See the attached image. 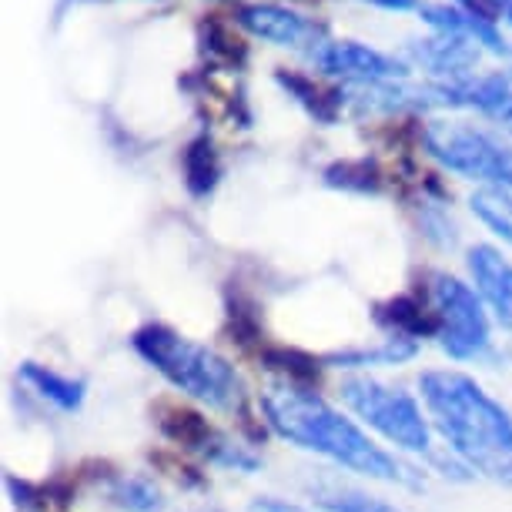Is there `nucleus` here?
I'll list each match as a JSON object with an SVG mask.
<instances>
[{
    "instance_id": "6ab92c4d",
    "label": "nucleus",
    "mask_w": 512,
    "mask_h": 512,
    "mask_svg": "<svg viewBox=\"0 0 512 512\" xmlns=\"http://www.w3.org/2000/svg\"><path fill=\"white\" fill-rule=\"evenodd\" d=\"M275 77H278V84H282V88L292 94V98L302 104V108L312 114L315 121L332 124L338 118V108H342V101L322 94L312 81H308V77H302V74H285V71H278Z\"/></svg>"
},
{
    "instance_id": "393cba45",
    "label": "nucleus",
    "mask_w": 512,
    "mask_h": 512,
    "mask_svg": "<svg viewBox=\"0 0 512 512\" xmlns=\"http://www.w3.org/2000/svg\"><path fill=\"white\" fill-rule=\"evenodd\" d=\"M191 512H221V509H208V506H201V509H191Z\"/></svg>"
},
{
    "instance_id": "f03ea898",
    "label": "nucleus",
    "mask_w": 512,
    "mask_h": 512,
    "mask_svg": "<svg viewBox=\"0 0 512 512\" xmlns=\"http://www.w3.org/2000/svg\"><path fill=\"white\" fill-rule=\"evenodd\" d=\"M419 392L446 449L476 476L512 486V412L466 372L432 369L419 375Z\"/></svg>"
},
{
    "instance_id": "39448f33",
    "label": "nucleus",
    "mask_w": 512,
    "mask_h": 512,
    "mask_svg": "<svg viewBox=\"0 0 512 512\" xmlns=\"http://www.w3.org/2000/svg\"><path fill=\"white\" fill-rule=\"evenodd\" d=\"M338 392H342V402L349 405L355 419L379 432L395 449L425 459L436 452L432 449V425L412 392L369 379V375H349L338 385Z\"/></svg>"
},
{
    "instance_id": "f3484780",
    "label": "nucleus",
    "mask_w": 512,
    "mask_h": 512,
    "mask_svg": "<svg viewBox=\"0 0 512 512\" xmlns=\"http://www.w3.org/2000/svg\"><path fill=\"white\" fill-rule=\"evenodd\" d=\"M221 178V164H218V151L205 134L195 138L185 151V185L195 198H208L215 191Z\"/></svg>"
},
{
    "instance_id": "7ed1b4c3",
    "label": "nucleus",
    "mask_w": 512,
    "mask_h": 512,
    "mask_svg": "<svg viewBox=\"0 0 512 512\" xmlns=\"http://www.w3.org/2000/svg\"><path fill=\"white\" fill-rule=\"evenodd\" d=\"M131 345L154 372L164 375L188 399L215 412H238L245 402V385L235 365L195 338L161 322H148L131 335Z\"/></svg>"
},
{
    "instance_id": "5701e85b",
    "label": "nucleus",
    "mask_w": 512,
    "mask_h": 512,
    "mask_svg": "<svg viewBox=\"0 0 512 512\" xmlns=\"http://www.w3.org/2000/svg\"><path fill=\"white\" fill-rule=\"evenodd\" d=\"M248 512H308V509H302L298 502L278 499V496H258V499H251Z\"/></svg>"
},
{
    "instance_id": "b1692460",
    "label": "nucleus",
    "mask_w": 512,
    "mask_h": 512,
    "mask_svg": "<svg viewBox=\"0 0 512 512\" xmlns=\"http://www.w3.org/2000/svg\"><path fill=\"white\" fill-rule=\"evenodd\" d=\"M369 4L382 7V11H419V0H369Z\"/></svg>"
},
{
    "instance_id": "f8f14e48",
    "label": "nucleus",
    "mask_w": 512,
    "mask_h": 512,
    "mask_svg": "<svg viewBox=\"0 0 512 512\" xmlns=\"http://www.w3.org/2000/svg\"><path fill=\"white\" fill-rule=\"evenodd\" d=\"M419 17L429 27H436L442 34H456V37H466L472 44H482L486 51L492 54H509L512 47H506L502 41L499 27L486 21V17L466 11V7H446V4H422L419 7Z\"/></svg>"
},
{
    "instance_id": "aec40b11",
    "label": "nucleus",
    "mask_w": 512,
    "mask_h": 512,
    "mask_svg": "<svg viewBox=\"0 0 512 512\" xmlns=\"http://www.w3.org/2000/svg\"><path fill=\"white\" fill-rule=\"evenodd\" d=\"M201 456H205L211 466L245 472V476L262 469V456H258V452H251L248 446H241V442L228 439L225 432H218V429H215V436L208 439V446L201 449Z\"/></svg>"
},
{
    "instance_id": "9d476101",
    "label": "nucleus",
    "mask_w": 512,
    "mask_h": 512,
    "mask_svg": "<svg viewBox=\"0 0 512 512\" xmlns=\"http://www.w3.org/2000/svg\"><path fill=\"white\" fill-rule=\"evenodd\" d=\"M472 288L479 292L482 305L496 318V325L512 332V262L492 245H472L466 255Z\"/></svg>"
},
{
    "instance_id": "f257e3e1",
    "label": "nucleus",
    "mask_w": 512,
    "mask_h": 512,
    "mask_svg": "<svg viewBox=\"0 0 512 512\" xmlns=\"http://www.w3.org/2000/svg\"><path fill=\"white\" fill-rule=\"evenodd\" d=\"M262 412L268 429L292 446L315 452L335 466L355 472V476L375 482H395V486L422 489V476L405 466L399 456L385 452L369 439L359 422L332 409L322 395L308 385L282 382L262 395Z\"/></svg>"
},
{
    "instance_id": "a878e982",
    "label": "nucleus",
    "mask_w": 512,
    "mask_h": 512,
    "mask_svg": "<svg viewBox=\"0 0 512 512\" xmlns=\"http://www.w3.org/2000/svg\"><path fill=\"white\" fill-rule=\"evenodd\" d=\"M509 54H512V51H509Z\"/></svg>"
},
{
    "instance_id": "412c9836",
    "label": "nucleus",
    "mask_w": 512,
    "mask_h": 512,
    "mask_svg": "<svg viewBox=\"0 0 512 512\" xmlns=\"http://www.w3.org/2000/svg\"><path fill=\"white\" fill-rule=\"evenodd\" d=\"M325 185L332 188H342V191H379V168L369 161V158H359V161H342V164H332L325 171Z\"/></svg>"
},
{
    "instance_id": "0eeeda50",
    "label": "nucleus",
    "mask_w": 512,
    "mask_h": 512,
    "mask_svg": "<svg viewBox=\"0 0 512 512\" xmlns=\"http://www.w3.org/2000/svg\"><path fill=\"white\" fill-rule=\"evenodd\" d=\"M308 61L328 77H342L345 84L405 81L409 77V64L405 61L355 41H322L315 51H308Z\"/></svg>"
},
{
    "instance_id": "ddd939ff",
    "label": "nucleus",
    "mask_w": 512,
    "mask_h": 512,
    "mask_svg": "<svg viewBox=\"0 0 512 512\" xmlns=\"http://www.w3.org/2000/svg\"><path fill=\"white\" fill-rule=\"evenodd\" d=\"M17 379L24 385H31L44 402H51L54 409H61V412H77L84 405V399H88V385L81 379L61 375L41 362H24L21 369H17Z\"/></svg>"
},
{
    "instance_id": "423d86ee",
    "label": "nucleus",
    "mask_w": 512,
    "mask_h": 512,
    "mask_svg": "<svg viewBox=\"0 0 512 512\" xmlns=\"http://www.w3.org/2000/svg\"><path fill=\"white\" fill-rule=\"evenodd\" d=\"M432 308L439 322V349L456 362H479L492 349L489 308L479 292L446 272L432 275Z\"/></svg>"
},
{
    "instance_id": "9b49d317",
    "label": "nucleus",
    "mask_w": 512,
    "mask_h": 512,
    "mask_svg": "<svg viewBox=\"0 0 512 512\" xmlns=\"http://www.w3.org/2000/svg\"><path fill=\"white\" fill-rule=\"evenodd\" d=\"M405 51H409L412 64H419L422 71H429L439 81H466L476 74L479 64V44L442 31L425 37V41H412Z\"/></svg>"
},
{
    "instance_id": "a211bd4d",
    "label": "nucleus",
    "mask_w": 512,
    "mask_h": 512,
    "mask_svg": "<svg viewBox=\"0 0 512 512\" xmlns=\"http://www.w3.org/2000/svg\"><path fill=\"white\" fill-rule=\"evenodd\" d=\"M108 499L124 512H161L164 496L148 476H118L111 482Z\"/></svg>"
},
{
    "instance_id": "2eb2a0df",
    "label": "nucleus",
    "mask_w": 512,
    "mask_h": 512,
    "mask_svg": "<svg viewBox=\"0 0 512 512\" xmlns=\"http://www.w3.org/2000/svg\"><path fill=\"white\" fill-rule=\"evenodd\" d=\"M375 322H379L389 335L415 338V342H419L422 335H436L439 332L436 312L425 315V308L415 302L412 295L389 298L385 305H379V312H375Z\"/></svg>"
},
{
    "instance_id": "dca6fc26",
    "label": "nucleus",
    "mask_w": 512,
    "mask_h": 512,
    "mask_svg": "<svg viewBox=\"0 0 512 512\" xmlns=\"http://www.w3.org/2000/svg\"><path fill=\"white\" fill-rule=\"evenodd\" d=\"M312 502L322 512H399L382 496H372V492L352 486H338V482H318V486H312Z\"/></svg>"
},
{
    "instance_id": "4468645a",
    "label": "nucleus",
    "mask_w": 512,
    "mask_h": 512,
    "mask_svg": "<svg viewBox=\"0 0 512 512\" xmlns=\"http://www.w3.org/2000/svg\"><path fill=\"white\" fill-rule=\"evenodd\" d=\"M419 352V342L415 338H402V335H389L382 345H372V349H345V352H332L325 355V365L332 369H375V365H399L409 362L412 355Z\"/></svg>"
},
{
    "instance_id": "6e6552de",
    "label": "nucleus",
    "mask_w": 512,
    "mask_h": 512,
    "mask_svg": "<svg viewBox=\"0 0 512 512\" xmlns=\"http://www.w3.org/2000/svg\"><path fill=\"white\" fill-rule=\"evenodd\" d=\"M442 108H466L506 124L512 131V74H482L466 81H436Z\"/></svg>"
},
{
    "instance_id": "1a4fd4ad",
    "label": "nucleus",
    "mask_w": 512,
    "mask_h": 512,
    "mask_svg": "<svg viewBox=\"0 0 512 512\" xmlns=\"http://www.w3.org/2000/svg\"><path fill=\"white\" fill-rule=\"evenodd\" d=\"M235 21L238 27H245L248 34L262 37V41L278 44V47L312 44V51H315V47L322 44V27L302 17L298 11H288V7H278V4H245V7H238Z\"/></svg>"
},
{
    "instance_id": "20e7f679",
    "label": "nucleus",
    "mask_w": 512,
    "mask_h": 512,
    "mask_svg": "<svg viewBox=\"0 0 512 512\" xmlns=\"http://www.w3.org/2000/svg\"><path fill=\"white\" fill-rule=\"evenodd\" d=\"M422 144L439 168L476 181L486 195L512 211V144L486 128L456 121H432L422 131Z\"/></svg>"
},
{
    "instance_id": "4be33fe9",
    "label": "nucleus",
    "mask_w": 512,
    "mask_h": 512,
    "mask_svg": "<svg viewBox=\"0 0 512 512\" xmlns=\"http://www.w3.org/2000/svg\"><path fill=\"white\" fill-rule=\"evenodd\" d=\"M469 205H472V215H476L492 235L502 238L506 245H512V211L506 205H499V201L486 195V191H476V195L469 198Z\"/></svg>"
}]
</instances>
